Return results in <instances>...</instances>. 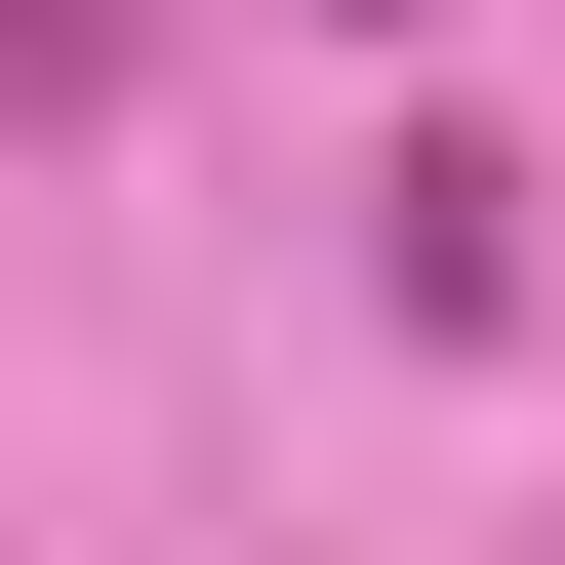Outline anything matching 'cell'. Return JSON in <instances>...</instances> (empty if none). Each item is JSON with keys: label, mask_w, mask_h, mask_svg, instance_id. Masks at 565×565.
<instances>
[{"label": "cell", "mask_w": 565, "mask_h": 565, "mask_svg": "<svg viewBox=\"0 0 565 565\" xmlns=\"http://www.w3.org/2000/svg\"><path fill=\"white\" fill-rule=\"evenodd\" d=\"M121 121V0H0V162H82Z\"/></svg>", "instance_id": "cell-2"}, {"label": "cell", "mask_w": 565, "mask_h": 565, "mask_svg": "<svg viewBox=\"0 0 565 565\" xmlns=\"http://www.w3.org/2000/svg\"><path fill=\"white\" fill-rule=\"evenodd\" d=\"M323 41H445V0H323Z\"/></svg>", "instance_id": "cell-3"}, {"label": "cell", "mask_w": 565, "mask_h": 565, "mask_svg": "<svg viewBox=\"0 0 565 565\" xmlns=\"http://www.w3.org/2000/svg\"><path fill=\"white\" fill-rule=\"evenodd\" d=\"M364 282L484 364V323H525V162H484V121H404V162H364Z\"/></svg>", "instance_id": "cell-1"}]
</instances>
